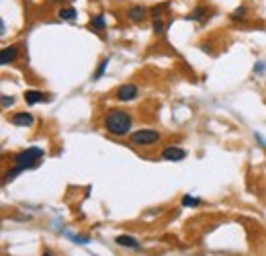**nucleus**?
I'll list each match as a JSON object with an SVG mask.
<instances>
[{
  "label": "nucleus",
  "instance_id": "11",
  "mask_svg": "<svg viewBox=\"0 0 266 256\" xmlns=\"http://www.w3.org/2000/svg\"><path fill=\"white\" fill-rule=\"evenodd\" d=\"M58 15H60V19H64V21H72V19H76L78 12H76L74 6H66V8H60Z\"/></svg>",
  "mask_w": 266,
  "mask_h": 256
},
{
  "label": "nucleus",
  "instance_id": "19",
  "mask_svg": "<svg viewBox=\"0 0 266 256\" xmlns=\"http://www.w3.org/2000/svg\"><path fill=\"white\" fill-rule=\"evenodd\" d=\"M12 105H15V97H6L4 94L2 97V109H8V107H12Z\"/></svg>",
  "mask_w": 266,
  "mask_h": 256
},
{
  "label": "nucleus",
  "instance_id": "16",
  "mask_svg": "<svg viewBox=\"0 0 266 256\" xmlns=\"http://www.w3.org/2000/svg\"><path fill=\"white\" fill-rule=\"evenodd\" d=\"M107 66H109V60L105 58L101 64H99V68H96V74H94V80H99L103 74H105V70H107Z\"/></svg>",
  "mask_w": 266,
  "mask_h": 256
},
{
  "label": "nucleus",
  "instance_id": "12",
  "mask_svg": "<svg viewBox=\"0 0 266 256\" xmlns=\"http://www.w3.org/2000/svg\"><path fill=\"white\" fill-rule=\"evenodd\" d=\"M105 27H107V23H105V17H103V15H96V17L90 19V29H94V31H103Z\"/></svg>",
  "mask_w": 266,
  "mask_h": 256
},
{
  "label": "nucleus",
  "instance_id": "2",
  "mask_svg": "<svg viewBox=\"0 0 266 256\" xmlns=\"http://www.w3.org/2000/svg\"><path fill=\"white\" fill-rule=\"evenodd\" d=\"M103 125H105V129L109 133H113V136H119V138L127 136L129 129H131V115L121 111V109H115V111L107 113Z\"/></svg>",
  "mask_w": 266,
  "mask_h": 256
},
{
  "label": "nucleus",
  "instance_id": "15",
  "mask_svg": "<svg viewBox=\"0 0 266 256\" xmlns=\"http://www.w3.org/2000/svg\"><path fill=\"white\" fill-rule=\"evenodd\" d=\"M152 27H153V33H158V35H162V33L166 31V27H168V25H166L164 21L156 19V21H153V25H152Z\"/></svg>",
  "mask_w": 266,
  "mask_h": 256
},
{
  "label": "nucleus",
  "instance_id": "10",
  "mask_svg": "<svg viewBox=\"0 0 266 256\" xmlns=\"http://www.w3.org/2000/svg\"><path fill=\"white\" fill-rule=\"evenodd\" d=\"M115 242L119 246H127V248H139V242L133 238V236H127V234H121L115 238Z\"/></svg>",
  "mask_w": 266,
  "mask_h": 256
},
{
  "label": "nucleus",
  "instance_id": "6",
  "mask_svg": "<svg viewBox=\"0 0 266 256\" xmlns=\"http://www.w3.org/2000/svg\"><path fill=\"white\" fill-rule=\"evenodd\" d=\"M35 123V117L31 113H15L12 115V125L17 127H31Z\"/></svg>",
  "mask_w": 266,
  "mask_h": 256
},
{
  "label": "nucleus",
  "instance_id": "4",
  "mask_svg": "<svg viewBox=\"0 0 266 256\" xmlns=\"http://www.w3.org/2000/svg\"><path fill=\"white\" fill-rule=\"evenodd\" d=\"M162 158L168 160V162H180V160L187 158V152L183 150V147L170 146V147H164V150H162Z\"/></svg>",
  "mask_w": 266,
  "mask_h": 256
},
{
  "label": "nucleus",
  "instance_id": "14",
  "mask_svg": "<svg viewBox=\"0 0 266 256\" xmlns=\"http://www.w3.org/2000/svg\"><path fill=\"white\" fill-rule=\"evenodd\" d=\"M205 12H207V8H205V6H197V8H194L192 15H189L187 19H189V21H199V19L205 15Z\"/></svg>",
  "mask_w": 266,
  "mask_h": 256
},
{
  "label": "nucleus",
  "instance_id": "9",
  "mask_svg": "<svg viewBox=\"0 0 266 256\" xmlns=\"http://www.w3.org/2000/svg\"><path fill=\"white\" fill-rule=\"evenodd\" d=\"M51 97H47V94H43L41 90H27L25 92V101H27V105H37V103H41V101H49Z\"/></svg>",
  "mask_w": 266,
  "mask_h": 256
},
{
  "label": "nucleus",
  "instance_id": "5",
  "mask_svg": "<svg viewBox=\"0 0 266 256\" xmlns=\"http://www.w3.org/2000/svg\"><path fill=\"white\" fill-rule=\"evenodd\" d=\"M137 94H139V88H137L135 84H123V86H119V90H117V99L127 103V101L137 99Z\"/></svg>",
  "mask_w": 266,
  "mask_h": 256
},
{
  "label": "nucleus",
  "instance_id": "20",
  "mask_svg": "<svg viewBox=\"0 0 266 256\" xmlns=\"http://www.w3.org/2000/svg\"><path fill=\"white\" fill-rule=\"evenodd\" d=\"M41 256H51V252H43V254H41Z\"/></svg>",
  "mask_w": 266,
  "mask_h": 256
},
{
  "label": "nucleus",
  "instance_id": "18",
  "mask_svg": "<svg viewBox=\"0 0 266 256\" xmlns=\"http://www.w3.org/2000/svg\"><path fill=\"white\" fill-rule=\"evenodd\" d=\"M244 17H246V6H240V8H235V10L231 12V19H233V21L244 19Z\"/></svg>",
  "mask_w": 266,
  "mask_h": 256
},
{
  "label": "nucleus",
  "instance_id": "13",
  "mask_svg": "<svg viewBox=\"0 0 266 256\" xmlns=\"http://www.w3.org/2000/svg\"><path fill=\"white\" fill-rule=\"evenodd\" d=\"M180 203H183V207H192V205H201V199H197V197H190V195H185Z\"/></svg>",
  "mask_w": 266,
  "mask_h": 256
},
{
  "label": "nucleus",
  "instance_id": "1",
  "mask_svg": "<svg viewBox=\"0 0 266 256\" xmlns=\"http://www.w3.org/2000/svg\"><path fill=\"white\" fill-rule=\"evenodd\" d=\"M45 156V152L41 150V147H27V150H23V152H19L17 156H15V168L12 170H8L6 172V177H4V183H8V181H12L17 177L19 172H23V170H27V168H33L41 158Z\"/></svg>",
  "mask_w": 266,
  "mask_h": 256
},
{
  "label": "nucleus",
  "instance_id": "3",
  "mask_svg": "<svg viewBox=\"0 0 266 256\" xmlns=\"http://www.w3.org/2000/svg\"><path fill=\"white\" fill-rule=\"evenodd\" d=\"M129 142L133 146H142V147H148V146H153L160 142V133L153 131V129H139L135 133L129 136Z\"/></svg>",
  "mask_w": 266,
  "mask_h": 256
},
{
  "label": "nucleus",
  "instance_id": "7",
  "mask_svg": "<svg viewBox=\"0 0 266 256\" xmlns=\"http://www.w3.org/2000/svg\"><path fill=\"white\" fill-rule=\"evenodd\" d=\"M19 56V47L17 45H8V47H2V53H0V64L6 66L10 62H15Z\"/></svg>",
  "mask_w": 266,
  "mask_h": 256
},
{
  "label": "nucleus",
  "instance_id": "8",
  "mask_svg": "<svg viewBox=\"0 0 266 256\" xmlns=\"http://www.w3.org/2000/svg\"><path fill=\"white\" fill-rule=\"evenodd\" d=\"M148 17V8L146 6H131L129 10H127V19L131 21V23H142L144 19Z\"/></svg>",
  "mask_w": 266,
  "mask_h": 256
},
{
  "label": "nucleus",
  "instance_id": "17",
  "mask_svg": "<svg viewBox=\"0 0 266 256\" xmlns=\"http://www.w3.org/2000/svg\"><path fill=\"white\" fill-rule=\"evenodd\" d=\"M168 6H170L168 2H164V4H158V6H153V8H152V15H153V19H160L162 10H164V8H168Z\"/></svg>",
  "mask_w": 266,
  "mask_h": 256
}]
</instances>
